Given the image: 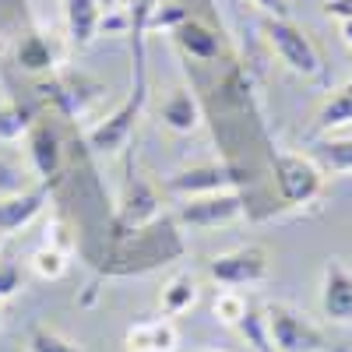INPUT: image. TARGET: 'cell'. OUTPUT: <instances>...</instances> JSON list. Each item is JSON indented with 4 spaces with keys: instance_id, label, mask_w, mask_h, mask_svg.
I'll use <instances>...</instances> for the list:
<instances>
[{
    "instance_id": "6da1fadb",
    "label": "cell",
    "mask_w": 352,
    "mask_h": 352,
    "mask_svg": "<svg viewBox=\"0 0 352 352\" xmlns=\"http://www.w3.org/2000/svg\"><path fill=\"white\" fill-rule=\"evenodd\" d=\"M272 180L285 208H307L328 187V173L314 155L300 152H272Z\"/></svg>"
},
{
    "instance_id": "7a4b0ae2",
    "label": "cell",
    "mask_w": 352,
    "mask_h": 352,
    "mask_svg": "<svg viewBox=\"0 0 352 352\" xmlns=\"http://www.w3.org/2000/svg\"><path fill=\"white\" fill-rule=\"evenodd\" d=\"M138 36V81H134V88H131V96L116 106L106 120L99 124V127H92L88 131V144H92L96 152H106V155H113V152H120L124 144L131 141V134H134V124H138V116H141V109H144V99H148V81H144V50H141V32H134Z\"/></svg>"
},
{
    "instance_id": "3957f363",
    "label": "cell",
    "mask_w": 352,
    "mask_h": 352,
    "mask_svg": "<svg viewBox=\"0 0 352 352\" xmlns=\"http://www.w3.org/2000/svg\"><path fill=\"white\" fill-rule=\"evenodd\" d=\"M264 39L272 43L275 56H278V60H282L292 74L317 78L320 67H324L317 43H314L292 18H264Z\"/></svg>"
},
{
    "instance_id": "277c9868",
    "label": "cell",
    "mask_w": 352,
    "mask_h": 352,
    "mask_svg": "<svg viewBox=\"0 0 352 352\" xmlns=\"http://www.w3.org/2000/svg\"><path fill=\"white\" fill-rule=\"evenodd\" d=\"M264 328H268V342L275 352H324L328 349L324 331L285 303L264 307Z\"/></svg>"
},
{
    "instance_id": "5b68a950",
    "label": "cell",
    "mask_w": 352,
    "mask_h": 352,
    "mask_svg": "<svg viewBox=\"0 0 352 352\" xmlns=\"http://www.w3.org/2000/svg\"><path fill=\"white\" fill-rule=\"evenodd\" d=\"M272 272V261H268V250L257 247V243H247V247H236V250H226L219 257L208 261V278L222 289H247V285H261Z\"/></svg>"
},
{
    "instance_id": "8992f818",
    "label": "cell",
    "mask_w": 352,
    "mask_h": 352,
    "mask_svg": "<svg viewBox=\"0 0 352 352\" xmlns=\"http://www.w3.org/2000/svg\"><path fill=\"white\" fill-rule=\"evenodd\" d=\"M247 215V201L243 194L232 190H219V194H201V197H187L176 208V222L190 226V229H219V226H232Z\"/></svg>"
},
{
    "instance_id": "52a82bcc",
    "label": "cell",
    "mask_w": 352,
    "mask_h": 352,
    "mask_svg": "<svg viewBox=\"0 0 352 352\" xmlns=\"http://www.w3.org/2000/svg\"><path fill=\"white\" fill-rule=\"evenodd\" d=\"M236 180H240V176L232 173L229 166L212 162V166H190V169L173 173L169 180L162 184V190L173 194V197H180V201H187V197H201V194L232 190V187H236Z\"/></svg>"
},
{
    "instance_id": "ba28073f",
    "label": "cell",
    "mask_w": 352,
    "mask_h": 352,
    "mask_svg": "<svg viewBox=\"0 0 352 352\" xmlns=\"http://www.w3.org/2000/svg\"><path fill=\"white\" fill-rule=\"evenodd\" d=\"M25 144H28V162H32V169L39 173V180L53 184L64 169V141H60V134H56V127L46 120V116H39V120H32V127H28Z\"/></svg>"
},
{
    "instance_id": "9c48e42d",
    "label": "cell",
    "mask_w": 352,
    "mask_h": 352,
    "mask_svg": "<svg viewBox=\"0 0 352 352\" xmlns=\"http://www.w3.org/2000/svg\"><path fill=\"white\" fill-rule=\"evenodd\" d=\"M46 208H50V184H36V187L4 194L0 197V236L21 232L25 226H32Z\"/></svg>"
},
{
    "instance_id": "30bf717a",
    "label": "cell",
    "mask_w": 352,
    "mask_h": 352,
    "mask_svg": "<svg viewBox=\"0 0 352 352\" xmlns=\"http://www.w3.org/2000/svg\"><path fill=\"white\" fill-rule=\"evenodd\" d=\"M320 310L335 324H352V272L342 261H328L320 272Z\"/></svg>"
},
{
    "instance_id": "8fae6325",
    "label": "cell",
    "mask_w": 352,
    "mask_h": 352,
    "mask_svg": "<svg viewBox=\"0 0 352 352\" xmlns=\"http://www.w3.org/2000/svg\"><path fill=\"white\" fill-rule=\"evenodd\" d=\"M169 36H173L176 50H180L187 60L212 64V60H219V56H222V36H219V28H212L208 21H201V18H184Z\"/></svg>"
},
{
    "instance_id": "7c38bea8",
    "label": "cell",
    "mask_w": 352,
    "mask_h": 352,
    "mask_svg": "<svg viewBox=\"0 0 352 352\" xmlns=\"http://www.w3.org/2000/svg\"><path fill=\"white\" fill-rule=\"evenodd\" d=\"M159 120L173 134H194L201 127V120H204L197 96L190 92V88H184V85L173 88V92L162 99V106H159Z\"/></svg>"
},
{
    "instance_id": "4fadbf2b",
    "label": "cell",
    "mask_w": 352,
    "mask_h": 352,
    "mask_svg": "<svg viewBox=\"0 0 352 352\" xmlns=\"http://www.w3.org/2000/svg\"><path fill=\"white\" fill-rule=\"evenodd\" d=\"M64 4V25H67V39L71 46L85 50L92 46V39L99 36L102 25V0H60Z\"/></svg>"
},
{
    "instance_id": "5bb4252c",
    "label": "cell",
    "mask_w": 352,
    "mask_h": 352,
    "mask_svg": "<svg viewBox=\"0 0 352 352\" xmlns=\"http://www.w3.org/2000/svg\"><path fill=\"white\" fill-rule=\"evenodd\" d=\"M131 352H173L176 349V324L173 317H152V320H138L124 335Z\"/></svg>"
},
{
    "instance_id": "9a60e30c",
    "label": "cell",
    "mask_w": 352,
    "mask_h": 352,
    "mask_svg": "<svg viewBox=\"0 0 352 352\" xmlns=\"http://www.w3.org/2000/svg\"><path fill=\"white\" fill-rule=\"evenodd\" d=\"M155 215H159V197H155V190H152L148 184L134 180V184L127 187L124 204H120V226H124L127 232H144V226H148Z\"/></svg>"
},
{
    "instance_id": "2e32d148",
    "label": "cell",
    "mask_w": 352,
    "mask_h": 352,
    "mask_svg": "<svg viewBox=\"0 0 352 352\" xmlns=\"http://www.w3.org/2000/svg\"><path fill=\"white\" fill-rule=\"evenodd\" d=\"M14 60L21 71L28 74H43V71H53L56 67V50L50 43V36L43 32H25L14 46Z\"/></svg>"
},
{
    "instance_id": "e0dca14e",
    "label": "cell",
    "mask_w": 352,
    "mask_h": 352,
    "mask_svg": "<svg viewBox=\"0 0 352 352\" xmlns=\"http://www.w3.org/2000/svg\"><path fill=\"white\" fill-rule=\"evenodd\" d=\"M345 124H352V81L338 85L335 92L317 106V113H314L317 134H331V131H338Z\"/></svg>"
},
{
    "instance_id": "ac0fdd59",
    "label": "cell",
    "mask_w": 352,
    "mask_h": 352,
    "mask_svg": "<svg viewBox=\"0 0 352 352\" xmlns=\"http://www.w3.org/2000/svg\"><path fill=\"white\" fill-rule=\"evenodd\" d=\"M197 303V278L190 272H180V275H173L162 292H159V310L162 317H184L190 307Z\"/></svg>"
},
{
    "instance_id": "d6986e66",
    "label": "cell",
    "mask_w": 352,
    "mask_h": 352,
    "mask_svg": "<svg viewBox=\"0 0 352 352\" xmlns=\"http://www.w3.org/2000/svg\"><path fill=\"white\" fill-rule=\"evenodd\" d=\"M314 159L324 173H352V138H324L317 141Z\"/></svg>"
},
{
    "instance_id": "ffe728a7",
    "label": "cell",
    "mask_w": 352,
    "mask_h": 352,
    "mask_svg": "<svg viewBox=\"0 0 352 352\" xmlns=\"http://www.w3.org/2000/svg\"><path fill=\"white\" fill-rule=\"evenodd\" d=\"M67 250L64 247H53V243H43L39 250H32V257H28V268H32L36 278L43 282H56L67 275Z\"/></svg>"
},
{
    "instance_id": "44dd1931",
    "label": "cell",
    "mask_w": 352,
    "mask_h": 352,
    "mask_svg": "<svg viewBox=\"0 0 352 352\" xmlns=\"http://www.w3.org/2000/svg\"><path fill=\"white\" fill-rule=\"evenodd\" d=\"M247 296H243V292L240 289H222L219 292V296H215V317L222 320V324H229V328H236L240 324V320H243V314H247Z\"/></svg>"
},
{
    "instance_id": "7402d4cb",
    "label": "cell",
    "mask_w": 352,
    "mask_h": 352,
    "mask_svg": "<svg viewBox=\"0 0 352 352\" xmlns=\"http://www.w3.org/2000/svg\"><path fill=\"white\" fill-rule=\"evenodd\" d=\"M28 352H81L74 342H67L60 331H53V328H32L28 331V342H25Z\"/></svg>"
},
{
    "instance_id": "603a6c76",
    "label": "cell",
    "mask_w": 352,
    "mask_h": 352,
    "mask_svg": "<svg viewBox=\"0 0 352 352\" xmlns=\"http://www.w3.org/2000/svg\"><path fill=\"white\" fill-rule=\"evenodd\" d=\"M28 127H32V120H28V113L14 102L0 106V141H18L28 134Z\"/></svg>"
},
{
    "instance_id": "cb8c5ba5",
    "label": "cell",
    "mask_w": 352,
    "mask_h": 352,
    "mask_svg": "<svg viewBox=\"0 0 352 352\" xmlns=\"http://www.w3.org/2000/svg\"><path fill=\"white\" fill-rule=\"evenodd\" d=\"M236 328L250 338V345H254L257 352H275V349H272V342H268V328H264V310L247 307V314H243V320H240Z\"/></svg>"
},
{
    "instance_id": "d4e9b609",
    "label": "cell",
    "mask_w": 352,
    "mask_h": 352,
    "mask_svg": "<svg viewBox=\"0 0 352 352\" xmlns=\"http://www.w3.org/2000/svg\"><path fill=\"white\" fill-rule=\"evenodd\" d=\"M21 289V272L18 264H0V300H11Z\"/></svg>"
},
{
    "instance_id": "484cf974",
    "label": "cell",
    "mask_w": 352,
    "mask_h": 352,
    "mask_svg": "<svg viewBox=\"0 0 352 352\" xmlns=\"http://www.w3.org/2000/svg\"><path fill=\"white\" fill-rule=\"evenodd\" d=\"M14 190H25V180H21V173L0 159V194H14Z\"/></svg>"
},
{
    "instance_id": "4316f807",
    "label": "cell",
    "mask_w": 352,
    "mask_h": 352,
    "mask_svg": "<svg viewBox=\"0 0 352 352\" xmlns=\"http://www.w3.org/2000/svg\"><path fill=\"white\" fill-rule=\"evenodd\" d=\"M324 14L338 18V21H349L352 18V0H324Z\"/></svg>"
},
{
    "instance_id": "83f0119b",
    "label": "cell",
    "mask_w": 352,
    "mask_h": 352,
    "mask_svg": "<svg viewBox=\"0 0 352 352\" xmlns=\"http://www.w3.org/2000/svg\"><path fill=\"white\" fill-rule=\"evenodd\" d=\"M254 8H261L268 18H285V0H250Z\"/></svg>"
},
{
    "instance_id": "f1b7e54d",
    "label": "cell",
    "mask_w": 352,
    "mask_h": 352,
    "mask_svg": "<svg viewBox=\"0 0 352 352\" xmlns=\"http://www.w3.org/2000/svg\"><path fill=\"white\" fill-rule=\"evenodd\" d=\"M155 4H162V0H134V11H131V18L144 14V11H148V8H155Z\"/></svg>"
},
{
    "instance_id": "f546056e",
    "label": "cell",
    "mask_w": 352,
    "mask_h": 352,
    "mask_svg": "<svg viewBox=\"0 0 352 352\" xmlns=\"http://www.w3.org/2000/svg\"><path fill=\"white\" fill-rule=\"evenodd\" d=\"M338 36H342V43H345V46H349V50H352V18H349V21H342V25H338Z\"/></svg>"
},
{
    "instance_id": "4dcf8cb0",
    "label": "cell",
    "mask_w": 352,
    "mask_h": 352,
    "mask_svg": "<svg viewBox=\"0 0 352 352\" xmlns=\"http://www.w3.org/2000/svg\"><path fill=\"white\" fill-rule=\"evenodd\" d=\"M21 8H25V0H0V11H4V14H14Z\"/></svg>"
},
{
    "instance_id": "1f68e13d",
    "label": "cell",
    "mask_w": 352,
    "mask_h": 352,
    "mask_svg": "<svg viewBox=\"0 0 352 352\" xmlns=\"http://www.w3.org/2000/svg\"><path fill=\"white\" fill-rule=\"evenodd\" d=\"M335 352H352V345H338V349H335Z\"/></svg>"
},
{
    "instance_id": "d6a6232c",
    "label": "cell",
    "mask_w": 352,
    "mask_h": 352,
    "mask_svg": "<svg viewBox=\"0 0 352 352\" xmlns=\"http://www.w3.org/2000/svg\"><path fill=\"white\" fill-rule=\"evenodd\" d=\"M4 50H8V46H4V36H0V56H4Z\"/></svg>"
},
{
    "instance_id": "836d02e7",
    "label": "cell",
    "mask_w": 352,
    "mask_h": 352,
    "mask_svg": "<svg viewBox=\"0 0 352 352\" xmlns=\"http://www.w3.org/2000/svg\"><path fill=\"white\" fill-rule=\"evenodd\" d=\"M0 243H4V236H0Z\"/></svg>"
}]
</instances>
